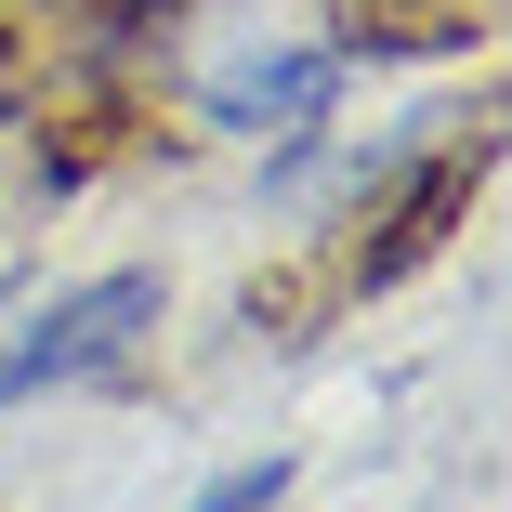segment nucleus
Instances as JSON below:
<instances>
[{
    "mask_svg": "<svg viewBox=\"0 0 512 512\" xmlns=\"http://www.w3.org/2000/svg\"><path fill=\"white\" fill-rule=\"evenodd\" d=\"M342 79H355L342 40H237V53L197 66V119L237 132V145H302L342 106Z\"/></svg>",
    "mask_w": 512,
    "mask_h": 512,
    "instance_id": "obj_2",
    "label": "nucleus"
},
{
    "mask_svg": "<svg viewBox=\"0 0 512 512\" xmlns=\"http://www.w3.org/2000/svg\"><path fill=\"white\" fill-rule=\"evenodd\" d=\"M158 329H171V276H145V263L79 276V289L40 302V316L0 329V407H27V394H79V381H119Z\"/></svg>",
    "mask_w": 512,
    "mask_h": 512,
    "instance_id": "obj_1",
    "label": "nucleus"
},
{
    "mask_svg": "<svg viewBox=\"0 0 512 512\" xmlns=\"http://www.w3.org/2000/svg\"><path fill=\"white\" fill-rule=\"evenodd\" d=\"M197 512H289V460H237V473L197 499Z\"/></svg>",
    "mask_w": 512,
    "mask_h": 512,
    "instance_id": "obj_3",
    "label": "nucleus"
}]
</instances>
